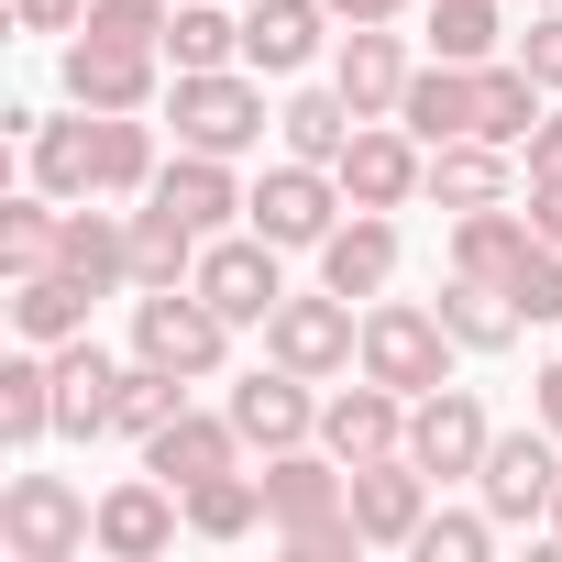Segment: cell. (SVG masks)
Listing matches in <instances>:
<instances>
[{
  "mask_svg": "<svg viewBox=\"0 0 562 562\" xmlns=\"http://www.w3.org/2000/svg\"><path fill=\"white\" fill-rule=\"evenodd\" d=\"M452 353H463V342H452L441 310H419V299H375L353 364H364L375 386H397V397H430V386H452Z\"/></svg>",
  "mask_w": 562,
  "mask_h": 562,
  "instance_id": "6da1fadb",
  "label": "cell"
},
{
  "mask_svg": "<svg viewBox=\"0 0 562 562\" xmlns=\"http://www.w3.org/2000/svg\"><path fill=\"white\" fill-rule=\"evenodd\" d=\"M89 540H100V507L67 474H12V496H0V551L12 562H78Z\"/></svg>",
  "mask_w": 562,
  "mask_h": 562,
  "instance_id": "7a4b0ae2",
  "label": "cell"
},
{
  "mask_svg": "<svg viewBox=\"0 0 562 562\" xmlns=\"http://www.w3.org/2000/svg\"><path fill=\"white\" fill-rule=\"evenodd\" d=\"M133 353H144V364H177V375L199 386V375H221L232 321H221L199 288H144V299H133Z\"/></svg>",
  "mask_w": 562,
  "mask_h": 562,
  "instance_id": "3957f363",
  "label": "cell"
},
{
  "mask_svg": "<svg viewBox=\"0 0 562 562\" xmlns=\"http://www.w3.org/2000/svg\"><path fill=\"white\" fill-rule=\"evenodd\" d=\"M177 144H199V155L265 144V89L243 67H177Z\"/></svg>",
  "mask_w": 562,
  "mask_h": 562,
  "instance_id": "277c9868",
  "label": "cell"
},
{
  "mask_svg": "<svg viewBox=\"0 0 562 562\" xmlns=\"http://www.w3.org/2000/svg\"><path fill=\"white\" fill-rule=\"evenodd\" d=\"M474 485H485V518H496V529L551 518V485H562V430H540V419H529V430H496Z\"/></svg>",
  "mask_w": 562,
  "mask_h": 562,
  "instance_id": "5b68a950",
  "label": "cell"
},
{
  "mask_svg": "<svg viewBox=\"0 0 562 562\" xmlns=\"http://www.w3.org/2000/svg\"><path fill=\"white\" fill-rule=\"evenodd\" d=\"M331 210H342V177H331V166H310V155L265 166V188L243 199V221H254L276 254H299V243L321 254V243H331Z\"/></svg>",
  "mask_w": 562,
  "mask_h": 562,
  "instance_id": "8992f818",
  "label": "cell"
},
{
  "mask_svg": "<svg viewBox=\"0 0 562 562\" xmlns=\"http://www.w3.org/2000/svg\"><path fill=\"white\" fill-rule=\"evenodd\" d=\"M188 288H199L232 331H243V321L265 331V321H276V299H288V276H276V243H265V232H210V254H199Z\"/></svg>",
  "mask_w": 562,
  "mask_h": 562,
  "instance_id": "52a82bcc",
  "label": "cell"
},
{
  "mask_svg": "<svg viewBox=\"0 0 562 562\" xmlns=\"http://www.w3.org/2000/svg\"><path fill=\"white\" fill-rule=\"evenodd\" d=\"M265 353H276V364H299V375H342V364L364 353V321H353L342 288H321V299H276Z\"/></svg>",
  "mask_w": 562,
  "mask_h": 562,
  "instance_id": "ba28073f",
  "label": "cell"
},
{
  "mask_svg": "<svg viewBox=\"0 0 562 562\" xmlns=\"http://www.w3.org/2000/svg\"><path fill=\"white\" fill-rule=\"evenodd\" d=\"M485 408L463 397V386H430L419 408H408V463L430 474V485H463V474H485Z\"/></svg>",
  "mask_w": 562,
  "mask_h": 562,
  "instance_id": "9c48e42d",
  "label": "cell"
},
{
  "mask_svg": "<svg viewBox=\"0 0 562 562\" xmlns=\"http://www.w3.org/2000/svg\"><path fill=\"white\" fill-rule=\"evenodd\" d=\"M254 485H265L276 540H288V529H321V518H342V507H353V463H342V452L321 463L310 441H299V452H265V474H254Z\"/></svg>",
  "mask_w": 562,
  "mask_h": 562,
  "instance_id": "30bf717a",
  "label": "cell"
},
{
  "mask_svg": "<svg viewBox=\"0 0 562 562\" xmlns=\"http://www.w3.org/2000/svg\"><path fill=\"white\" fill-rule=\"evenodd\" d=\"M232 430H243L254 452H299V441L321 430V408H310V375L265 353V364H254V375L232 386Z\"/></svg>",
  "mask_w": 562,
  "mask_h": 562,
  "instance_id": "8fae6325",
  "label": "cell"
},
{
  "mask_svg": "<svg viewBox=\"0 0 562 562\" xmlns=\"http://www.w3.org/2000/svg\"><path fill=\"white\" fill-rule=\"evenodd\" d=\"M155 56H166V45L78 34V45H67V100H78V111H144V100H155Z\"/></svg>",
  "mask_w": 562,
  "mask_h": 562,
  "instance_id": "7c38bea8",
  "label": "cell"
},
{
  "mask_svg": "<svg viewBox=\"0 0 562 562\" xmlns=\"http://www.w3.org/2000/svg\"><path fill=\"white\" fill-rule=\"evenodd\" d=\"M342 199L353 210H408V188H430V166H419V133H386V122H364L353 144H342Z\"/></svg>",
  "mask_w": 562,
  "mask_h": 562,
  "instance_id": "4fadbf2b",
  "label": "cell"
},
{
  "mask_svg": "<svg viewBox=\"0 0 562 562\" xmlns=\"http://www.w3.org/2000/svg\"><path fill=\"white\" fill-rule=\"evenodd\" d=\"M419 518H430V474H419L408 452L353 463V529H364L375 551H408V540H419Z\"/></svg>",
  "mask_w": 562,
  "mask_h": 562,
  "instance_id": "5bb4252c",
  "label": "cell"
},
{
  "mask_svg": "<svg viewBox=\"0 0 562 562\" xmlns=\"http://www.w3.org/2000/svg\"><path fill=\"white\" fill-rule=\"evenodd\" d=\"M243 452H254V441L232 430V408H221V419H199V408H177V419H166V430L144 441V474H166V485L188 496V485H210V474H232Z\"/></svg>",
  "mask_w": 562,
  "mask_h": 562,
  "instance_id": "9a60e30c",
  "label": "cell"
},
{
  "mask_svg": "<svg viewBox=\"0 0 562 562\" xmlns=\"http://www.w3.org/2000/svg\"><path fill=\"white\" fill-rule=\"evenodd\" d=\"M408 78H419V67H408V45H397L386 23H353V34H342V56H331V89H342L364 122H386V111L408 100Z\"/></svg>",
  "mask_w": 562,
  "mask_h": 562,
  "instance_id": "2e32d148",
  "label": "cell"
},
{
  "mask_svg": "<svg viewBox=\"0 0 562 562\" xmlns=\"http://www.w3.org/2000/svg\"><path fill=\"white\" fill-rule=\"evenodd\" d=\"M122 375H133V364H111L89 331H78V342H56V430H67V441H100V430H111V408H122Z\"/></svg>",
  "mask_w": 562,
  "mask_h": 562,
  "instance_id": "e0dca14e",
  "label": "cell"
},
{
  "mask_svg": "<svg viewBox=\"0 0 562 562\" xmlns=\"http://www.w3.org/2000/svg\"><path fill=\"white\" fill-rule=\"evenodd\" d=\"M321 441H331L342 463H386V452H408V397L364 375V386H342V397L321 408Z\"/></svg>",
  "mask_w": 562,
  "mask_h": 562,
  "instance_id": "ac0fdd59",
  "label": "cell"
},
{
  "mask_svg": "<svg viewBox=\"0 0 562 562\" xmlns=\"http://www.w3.org/2000/svg\"><path fill=\"white\" fill-rule=\"evenodd\" d=\"M321 23H331V0H254L243 12V67L254 78H299L321 56Z\"/></svg>",
  "mask_w": 562,
  "mask_h": 562,
  "instance_id": "d6986e66",
  "label": "cell"
},
{
  "mask_svg": "<svg viewBox=\"0 0 562 562\" xmlns=\"http://www.w3.org/2000/svg\"><path fill=\"white\" fill-rule=\"evenodd\" d=\"M144 199H166L188 232H232L254 188H232V155H199V144H188L177 166H155V188H144Z\"/></svg>",
  "mask_w": 562,
  "mask_h": 562,
  "instance_id": "ffe728a7",
  "label": "cell"
},
{
  "mask_svg": "<svg viewBox=\"0 0 562 562\" xmlns=\"http://www.w3.org/2000/svg\"><path fill=\"white\" fill-rule=\"evenodd\" d=\"M386 276H397V221H386V210L331 221V243H321V288H342V299H386Z\"/></svg>",
  "mask_w": 562,
  "mask_h": 562,
  "instance_id": "44dd1931",
  "label": "cell"
},
{
  "mask_svg": "<svg viewBox=\"0 0 562 562\" xmlns=\"http://www.w3.org/2000/svg\"><path fill=\"white\" fill-rule=\"evenodd\" d=\"M166 540H177V485H166V474L100 496V551H111V562H155Z\"/></svg>",
  "mask_w": 562,
  "mask_h": 562,
  "instance_id": "7402d4cb",
  "label": "cell"
},
{
  "mask_svg": "<svg viewBox=\"0 0 562 562\" xmlns=\"http://www.w3.org/2000/svg\"><path fill=\"white\" fill-rule=\"evenodd\" d=\"M89 299H100V288H78L67 265H34V276H12V331L56 353V342H78V331H89Z\"/></svg>",
  "mask_w": 562,
  "mask_h": 562,
  "instance_id": "603a6c76",
  "label": "cell"
},
{
  "mask_svg": "<svg viewBox=\"0 0 562 562\" xmlns=\"http://www.w3.org/2000/svg\"><path fill=\"white\" fill-rule=\"evenodd\" d=\"M56 265L78 276V288H133V221H111V210H67V232H56Z\"/></svg>",
  "mask_w": 562,
  "mask_h": 562,
  "instance_id": "cb8c5ba5",
  "label": "cell"
},
{
  "mask_svg": "<svg viewBox=\"0 0 562 562\" xmlns=\"http://www.w3.org/2000/svg\"><path fill=\"white\" fill-rule=\"evenodd\" d=\"M540 232H529V210H452V276H496V288H507V276H518V254H529Z\"/></svg>",
  "mask_w": 562,
  "mask_h": 562,
  "instance_id": "d4e9b609",
  "label": "cell"
},
{
  "mask_svg": "<svg viewBox=\"0 0 562 562\" xmlns=\"http://www.w3.org/2000/svg\"><path fill=\"white\" fill-rule=\"evenodd\" d=\"M199 254H210V232H188L166 199H144V210H133V288H188Z\"/></svg>",
  "mask_w": 562,
  "mask_h": 562,
  "instance_id": "484cf974",
  "label": "cell"
},
{
  "mask_svg": "<svg viewBox=\"0 0 562 562\" xmlns=\"http://www.w3.org/2000/svg\"><path fill=\"white\" fill-rule=\"evenodd\" d=\"M397 122H408L419 144H463V133H474V67H452V56H441V67H419V78H408V100H397Z\"/></svg>",
  "mask_w": 562,
  "mask_h": 562,
  "instance_id": "4316f807",
  "label": "cell"
},
{
  "mask_svg": "<svg viewBox=\"0 0 562 562\" xmlns=\"http://www.w3.org/2000/svg\"><path fill=\"white\" fill-rule=\"evenodd\" d=\"M34 188L45 199H100V111L89 122H34Z\"/></svg>",
  "mask_w": 562,
  "mask_h": 562,
  "instance_id": "83f0119b",
  "label": "cell"
},
{
  "mask_svg": "<svg viewBox=\"0 0 562 562\" xmlns=\"http://www.w3.org/2000/svg\"><path fill=\"white\" fill-rule=\"evenodd\" d=\"M430 199H441V210H496V199H507V144H485V133L430 144Z\"/></svg>",
  "mask_w": 562,
  "mask_h": 562,
  "instance_id": "f1b7e54d",
  "label": "cell"
},
{
  "mask_svg": "<svg viewBox=\"0 0 562 562\" xmlns=\"http://www.w3.org/2000/svg\"><path fill=\"white\" fill-rule=\"evenodd\" d=\"M441 321H452V342L463 353H507L529 321H518V299L496 288V276H452V288H441Z\"/></svg>",
  "mask_w": 562,
  "mask_h": 562,
  "instance_id": "f546056e",
  "label": "cell"
},
{
  "mask_svg": "<svg viewBox=\"0 0 562 562\" xmlns=\"http://www.w3.org/2000/svg\"><path fill=\"white\" fill-rule=\"evenodd\" d=\"M540 100H551V89H540V78H529L518 56H507V67H496V56L474 67V133H485V144H529Z\"/></svg>",
  "mask_w": 562,
  "mask_h": 562,
  "instance_id": "4dcf8cb0",
  "label": "cell"
},
{
  "mask_svg": "<svg viewBox=\"0 0 562 562\" xmlns=\"http://www.w3.org/2000/svg\"><path fill=\"white\" fill-rule=\"evenodd\" d=\"M56 430V353L34 342V353H12V364H0V441H45Z\"/></svg>",
  "mask_w": 562,
  "mask_h": 562,
  "instance_id": "1f68e13d",
  "label": "cell"
},
{
  "mask_svg": "<svg viewBox=\"0 0 562 562\" xmlns=\"http://www.w3.org/2000/svg\"><path fill=\"white\" fill-rule=\"evenodd\" d=\"M276 133H288V155H310V166H342V144L364 133V111L342 89H299L288 111H276Z\"/></svg>",
  "mask_w": 562,
  "mask_h": 562,
  "instance_id": "d6a6232c",
  "label": "cell"
},
{
  "mask_svg": "<svg viewBox=\"0 0 562 562\" xmlns=\"http://www.w3.org/2000/svg\"><path fill=\"white\" fill-rule=\"evenodd\" d=\"M177 408H188V375H177V364H144V353H133V375H122V408H111V430H122V441H155V430H166Z\"/></svg>",
  "mask_w": 562,
  "mask_h": 562,
  "instance_id": "836d02e7",
  "label": "cell"
},
{
  "mask_svg": "<svg viewBox=\"0 0 562 562\" xmlns=\"http://www.w3.org/2000/svg\"><path fill=\"white\" fill-rule=\"evenodd\" d=\"M155 188V133L133 111H100V199H144Z\"/></svg>",
  "mask_w": 562,
  "mask_h": 562,
  "instance_id": "e575fe53",
  "label": "cell"
},
{
  "mask_svg": "<svg viewBox=\"0 0 562 562\" xmlns=\"http://www.w3.org/2000/svg\"><path fill=\"white\" fill-rule=\"evenodd\" d=\"M254 518H265V485H254L243 463L210 474V485H188V529H199V540H243Z\"/></svg>",
  "mask_w": 562,
  "mask_h": 562,
  "instance_id": "d590c367",
  "label": "cell"
},
{
  "mask_svg": "<svg viewBox=\"0 0 562 562\" xmlns=\"http://www.w3.org/2000/svg\"><path fill=\"white\" fill-rule=\"evenodd\" d=\"M166 56L177 67H232L243 56V23H221L210 0H177V12H166Z\"/></svg>",
  "mask_w": 562,
  "mask_h": 562,
  "instance_id": "8d00e7d4",
  "label": "cell"
},
{
  "mask_svg": "<svg viewBox=\"0 0 562 562\" xmlns=\"http://www.w3.org/2000/svg\"><path fill=\"white\" fill-rule=\"evenodd\" d=\"M430 56L485 67V56H496V0H430Z\"/></svg>",
  "mask_w": 562,
  "mask_h": 562,
  "instance_id": "74e56055",
  "label": "cell"
},
{
  "mask_svg": "<svg viewBox=\"0 0 562 562\" xmlns=\"http://www.w3.org/2000/svg\"><path fill=\"white\" fill-rule=\"evenodd\" d=\"M56 210L45 199H12V210H0V265H12V276H34V265H56Z\"/></svg>",
  "mask_w": 562,
  "mask_h": 562,
  "instance_id": "f35d334b",
  "label": "cell"
},
{
  "mask_svg": "<svg viewBox=\"0 0 562 562\" xmlns=\"http://www.w3.org/2000/svg\"><path fill=\"white\" fill-rule=\"evenodd\" d=\"M408 551H419V562H485V551H496V518H463V507H430Z\"/></svg>",
  "mask_w": 562,
  "mask_h": 562,
  "instance_id": "ab89813d",
  "label": "cell"
},
{
  "mask_svg": "<svg viewBox=\"0 0 562 562\" xmlns=\"http://www.w3.org/2000/svg\"><path fill=\"white\" fill-rule=\"evenodd\" d=\"M507 299H518V321H562V243H529V254H518Z\"/></svg>",
  "mask_w": 562,
  "mask_h": 562,
  "instance_id": "60d3db41",
  "label": "cell"
},
{
  "mask_svg": "<svg viewBox=\"0 0 562 562\" xmlns=\"http://www.w3.org/2000/svg\"><path fill=\"white\" fill-rule=\"evenodd\" d=\"M166 12L177 0H89L78 34H122V45H166Z\"/></svg>",
  "mask_w": 562,
  "mask_h": 562,
  "instance_id": "b9f144b4",
  "label": "cell"
},
{
  "mask_svg": "<svg viewBox=\"0 0 562 562\" xmlns=\"http://www.w3.org/2000/svg\"><path fill=\"white\" fill-rule=\"evenodd\" d=\"M518 67H529L540 89H562V0H551V12H540V23L518 34Z\"/></svg>",
  "mask_w": 562,
  "mask_h": 562,
  "instance_id": "7bdbcfd3",
  "label": "cell"
},
{
  "mask_svg": "<svg viewBox=\"0 0 562 562\" xmlns=\"http://www.w3.org/2000/svg\"><path fill=\"white\" fill-rule=\"evenodd\" d=\"M518 155H529V177H562V111H540V122H529V144H518Z\"/></svg>",
  "mask_w": 562,
  "mask_h": 562,
  "instance_id": "ee69618b",
  "label": "cell"
},
{
  "mask_svg": "<svg viewBox=\"0 0 562 562\" xmlns=\"http://www.w3.org/2000/svg\"><path fill=\"white\" fill-rule=\"evenodd\" d=\"M23 12V34H67V23H89V0H12Z\"/></svg>",
  "mask_w": 562,
  "mask_h": 562,
  "instance_id": "f6af8a7d",
  "label": "cell"
},
{
  "mask_svg": "<svg viewBox=\"0 0 562 562\" xmlns=\"http://www.w3.org/2000/svg\"><path fill=\"white\" fill-rule=\"evenodd\" d=\"M529 232L562 243V177H529Z\"/></svg>",
  "mask_w": 562,
  "mask_h": 562,
  "instance_id": "bcb514c9",
  "label": "cell"
},
{
  "mask_svg": "<svg viewBox=\"0 0 562 562\" xmlns=\"http://www.w3.org/2000/svg\"><path fill=\"white\" fill-rule=\"evenodd\" d=\"M529 419H540V430H562V364H540V375H529Z\"/></svg>",
  "mask_w": 562,
  "mask_h": 562,
  "instance_id": "7dc6e473",
  "label": "cell"
},
{
  "mask_svg": "<svg viewBox=\"0 0 562 562\" xmlns=\"http://www.w3.org/2000/svg\"><path fill=\"white\" fill-rule=\"evenodd\" d=\"M408 0H331V23H397Z\"/></svg>",
  "mask_w": 562,
  "mask_h": 562,
  "instance_id": "c3c4849f",
  "label": "cell"
},
{
  "mask_svg": "<svg viewBox=\"0 0 562 562\" xmlns=\"http://www.w3.org/2000/svg\"><path fill=\"white\" fill-rule=\"evenodd\" d=\"M551 529H562V485H551Z\"/></svg>",
  "mask_w": 562,
  "mask_h": 562,
  "instance_id": "681fc988",
  "label": "cell"
},
{
  "mask_svg": "<svg viewBox=\"0 0 562 562\" xmlns=\"http://www.w3.org/2000/svg\"><path fill=\"white\" fill-rule=\"evenodd\" d=\"M529 12H551V0H529Z\"/></svg>",
  "mask_w": 562,
  "mask_h": 562,
  "instance_id": "f907efd6",
  "label": "cell"
}]
</instances>
